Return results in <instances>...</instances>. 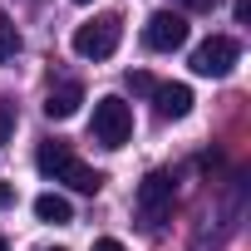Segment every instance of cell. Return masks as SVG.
<instances>
[{
	"label": "cell",
	"mask_w": 251,
	"mask_h": 251,
	"mask_svg": "<svg viewBox=\"0 0 251 251\" xmlns=\"http://www.w3.org/2000/svg\"><path fill=\"white\" fill-rule=\"evenodd\" d=\"M35 168L45 173V177H54V182H64V187H74V192H99L103 187V173L99 168H89V163H79L74 153H69V143H45L40 153H35Z\"/></svg>",
	"instance_id": "cell-1"
},
{
	"label": "cell",
	"mask_w": 251,
	"mask_h": 251,
	"mask_svg": "<svg viewBox=\"0 0 251 251\" xmlns=\"http://www.w3.org/2000/svg\"><path fill=\"white\" fill-rule=\"evenodd\" d=\"M118 40H123V15H94V20H84L79 30H74V54L79 59H108L113 50H118Z\"/></svg>",
	"instance_id": "cell-2"
},
{
	"label": "cell",
	"mask_w": 251,
	"mask_h": 251,
	"mask_svg": "<svg viewBox=\"0 0 251 251\" xmlns=\"http://www.w3.org/2000/svg\"><path fill=\"white\" fill-rule=\"evenodd\" d=\"M94 138L103 143V148H123L133 138V108L123 103V99H99L94 103Z\"/></svg>",
	"instance_id": "cell-3"
},
{
	"label": "cell",
	"mask_w": 251,
	"mask_h": 251,
	"mask_svg": "<svg viewBox=\"0 0 251 251\" xmlns=\"http://www.w3.org/2000/svg\"><path fill=\"white\" fill-rule=\"evenodd\" d=\"M236 59H241V45H236L231 35H212V40H202V45L192 50V74L222 79V74L236 69Z\"/></svg>",
	"instance_id": "cell-4"
},
{
	"label": "cell",
	"mask_w": 251,
	"mask_h": 251,
	"mask_svg": "<svg viewBox=\"0 0 251 251\" xmlns=\"http://www.w3.org/2000/svg\"><path fill=\"white\" fill-rule=\"evenodd\" d=\"M143 45H148V50H158V54L182 50V45H187V20H182L177 10H153V15H148V25H143Z\"/></svg>",
	"instance_id": "cell-5"
},
{
	"label": "cell",
	"mask_w": 251,
	"mask_h": 251,
	"mask_svg": "<svg viewBox=\"0 0 251 251\" xmlns=\"http://www.w3.org/2000/svg\"><path fill=\"white\" fill-rule=\"evenodd\" d=\"M168 207H173V177H168V173H148V177L138 182V212H143L148 226H153V222L168 217Z\"/></svg>",
	"instance_id": "cell-6"
},
{
	"label": "cell",
	"mask_w": 251,
	"mask_h": 251,
	"mask_svg": "<svg viewBox=\"0 0 251 251\" xmlns=\"http://www.w3.org/2000/svg\"><path fill=\"white\" fill-rule=\"evenodd\" d=\"M153 103H158V118H187L192 113V89L187 84H158Z\"/></svg>",
	"instance_id": "cell-7"
},
{
	"label": "cell",
	"mask_w": 251,
	"mask_h": 251,
	"mask_svg": "<svg viewBox=\"0 0 251 251\" xmlns=\"http://www.w3.org/2000/svg\"><path fill=\"white\" fill-rule=\"evenodd\" d=\"M79 103H84V89H79V84H59V89H50V99H45V118L64 123V118L79 113Z\"/></svg>",
	"instance_id": "cell-8"
},
{
	"label": "cell",
	"mask_w": 251,
	"mask_h": 251,
	"mask_svg": "<svg viewBox=\"0 0 251 251\" xmlns=\"http://www.w3.org/2000/svg\"><path fill=\"white\" fill-rule=\"evenodd\" d=\"M35 217H40L45 226H69V222H74V207H69V197H59V192H40V197H35Z\"/></svg>",
	"instance_id": "cell-9"
},
{
	"label": "cell",
	"mask_w": 251,
	"mask_h": 251,
	"mask_svg": "<svg viewBox=\"0 0 251 251\" xmlns=\"http://www.w3.org/2000/svg\"><path fill=\"white\" fill-rule=\"evenodd\" d=\"M15 54H20V30H15L10 15H0V64L15 59Z\"/></svg>",
	"instance_id": "cell-10"
},
{
	"label": "cell",
	"mask_w": 251,
	"mask_h": 251,
	"mask_svg": "<svg viewBox=\"0 0 251 251\" xmlns=\"http://www.w3.org/2000/svg\"><path fill=\"white\" fill-rule=\"evenodd\" d=\"M10 138H15V108H10V103H0V148H5Z\"/></svg>",
	"instance_id": "cell-11"
},
{
	"label": "cell",
	"mask_w": 251,
	"mask_h": 251,
	"mask_svg": "<svg viewBox=\"0 0 251 251\" xmlns=\"http://www.w3.org/2000/svg\"><path fill=\"white\" fill-rule=\"evenodd\" d=\"M128 89H133V94H153L158 84H153V79H148V74L138 69V74H128Z\"/></svg>",
	"instance_id": "cell-12"
},
{
	"label": "cell",
	"mask_w": 251,
	"mask_h": 251,
	"mask_svg": "<svg viewBox=\"0 0 251 251\" xmlns=\"http://www.w3.org/2000/svg\"><path fill=\"white\" fill-rule=\"evenodd\" d=\"M94 251H128V246H123L118 236H99V241H94Z\"/></svg>",
	"instance_id": "cell-13"
},
{
	"label": "cell",
	"mask_w": 251,
	"mask_h": 251,
	"mask_svg": "<svg viewBox=\"0 0 251 251\" xmlns=\"http://www.w3.org/2000/svg\"><path fill=\"white\" fill-rule=\"evenodd\" d=\"M231 10H236V25H246V20H251V0H236Z\"/></svg>",
	"instance_id": "cell-14"
},
{
	"label": "cell",
	"mask_w": 251,
	"mask_h": 251,
	"mask_svg": "<svg viewBox=\"0 0 251 251\" xmlns=\"http://www.w3.org/2000/svg\"><path fill=\"white\" fill-rule=\"evenodd\" d=\"M177 5H182V10H212L217 0H177Z\"/></svg>",
	"instance_id": "cell-15"
},
{
	"label": "cell",
	"mask_w": 251,
	"mask_h": 251,
	"mask_svg": "<svg viewBox=\"0 0 251 251\" xmlns=\"http://www.w3.org/2000/svg\"><path fill=\"white\" fill-rule=\"evenodd\" d=\"M10 202H15V187H10V182H0V207H10Z\"/></svg>",
	"instance_id": "cell-16"
},
{
	"label": "cell",
	"mask_w": 251,
	"mask_h": 251,
	"mask_svg": "<svg viewBox=\"0 0 251 251\" xmlns=\"http://www.w3.org/2000/svg\"><path fill=\"white\" fill-rule=\"evenodd\" d=\"M0 251H10V246H5V236H0Z\"/></svg>",
	"instance_id": "cell-17"
},
{
	"label": "cell",
	"mask_w": 251,
	"mask_h": 251,
	"mask_svg": "<svg viewBox=\"0 0 251 251\" xmlns=\"http://www.w3.org/2000/svg\"><path fill=\"white\" fill-rule=\"evenodd\" d=\"M74 5H89V0H74Z\"/></svg>",
	"instance_id": "cell-18"
},
{
	"label": "cell",
	"mask_w": 251,
	"mask_h": 251,
	"mask_svg": "<svg viewBox=\"0 0 251 251\" xmlns=\"http://www.w3.org/2000/svg\"><path fill=\"white\" fill-rule=\"evenodd\" d=\"M50 251H64V246H50Z\"/></svg>",
	"instance_id": "cell-19"
}]
</instances>
